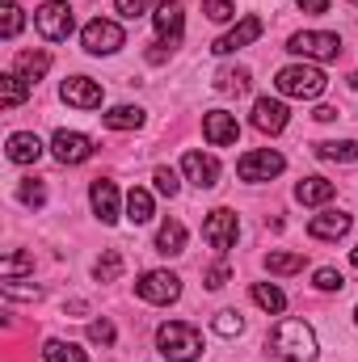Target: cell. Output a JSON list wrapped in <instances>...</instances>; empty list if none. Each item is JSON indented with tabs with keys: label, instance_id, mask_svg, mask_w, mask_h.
Segmentation results:
<instances>
[{
	"label": "cell",
	"instance_id": "obj_40",
	"mask_svg": "<svg viewBox=\"0 0 358 362\" xmlns=\"http://www.w3.org/2000/svg\"><path fill=\"white\" fill-rule=\"evenodd\" d=\"M89 341H93V346H114V325H110L105 316L89 325Z\"/></svg>",
	"mask_w": 358,
	"mask_h": 362
},
{
	"label": "cell",
	"instance_id": "obj_39",
	"mask_svg": "<svg viewBox=\"0 0 358 362\" xmlns=\"http://www.w3.org/2000/svg\"><path fill=\"white\" fill-rule=\"evenodd\" d=\"M152 4H161V0H114V8L127 17V21H135V17H144Z\"/></svg>",
	"mask_w": 358,
	"mask_h": 362
},
{
	"label": "cell",
	"instance_id": "obj_21",
	"mask_svg": "<svg viewBox=\"0 0 358 362\" xmlns=\"http://www.w3.org/2000/svg\"><path fill=\"white\" fill-rule=\"evenodd\" d=\"M333 194H337V185L325 181V177H304L299 185H295V198H299L304 206H325Z\"/></svg>",
	"mask_w": 358,
	"mask_h": 362
},
{
	"label": "cell",
	"instance_id": "obj_47",
	"mask_svg": "<svg viewBox=\"0 0 358 362\" xmlns=\"http://www.w3.org/2000/svg\"><path fill=\"white\" fill-rule=\"evenodd\" d=\"M354 4H358V0H354Z\"/></svg>",
	"mask_w": 358,
	"mask_h": 362
},
{
	"label": "cell",
	"instance_id": "obj_22",
	"mask_svg": "<svg viewBox=\"0 0 358 362\" xmlns=\"http://www.w3.org/2000/svg\"><path fill=\"white\" fill-rule=\"evenodd\" d=\"M156 253H165V257H178V253H185V223H178V219H165V223L156 228Z\"/></svg>",
	"mask_w": 358,
	"mask_h": 362
},
{
	"label": "cell",
	"instance_id": "obj_1",
	"mask_svg": "<svg viewBox=\"0 0 358 362\" xmlns=\"http://www.w3.org/2000/svg\"><path fill=\"white\" fill-rule=\"evenodd\" d=\"M270 350L282 362H312L316 358V333L304 320H278L270 333Z\"/></svg>",
	"mask_w": 358,
	"mask_h": 362
},
{
	"label": "cell",
	"instance_id": "obj_18",
	"mask_svg": "<svg viewBox=\"0 0 358 362\" xmlns=\"http://www.w3.org/2000/svg\"><path fill=\"white\" fill-rule=\"evenodd\" d=\"M89 202H93V215L101 219V223H118V185L114 181H93V189H89Z\"/></svg>",
	"mask_w": 358,
	"mask_h": 362
},
{
	"label": "cell",
	"instance_id": "obj_8",
	"mask_svg": "<svg viewBox=\"0 0 358 362\" xmlns=\"http://www.w3.org/2000/svg\"><path fill=\"white\" fill-rule=\"evenodd\" d=\"M135 291H139V299H148V303H178L181 295V278L173 270H148L139 274V282H135Z\"/></svg>",
	"mask_w": 358,
	"mask_h": 362
},
{
	"label": "cell",
	"instance_id": "obj_28",
	"mask_svg": "<svg viewBox=\"0 0 358 362\" xmlns=\"http://www.w3.org/2000/svg\"><path fill=\"white\" fill-rule=\"evenodd\" d=\"M127 219H131V223H148V219H152V194H148V189L135 185V189L127 194Z\"/></svg>",
	"mask_w": 358,
	"mask_h": 362
},
{
	"label": "cell",
	"instance_id": "obj_26",
	"mask_svg": "<svg viewBox=\"0 0 358 362\" xmlns=\"http://www.w3.org/2000/svg\"><path fill=\"white\" fill-rule=\"evenodd\" d=\"M253 303H258V308H266L270 316H278V312L287 308V295H282L274 282H253Z\"/></svg>",
	"mask_w": 358,
	"mask_h": 362
},
{
	"label": "cell",
	"instance_id": "obj_35",
	"mask_svg": "<svg viewBox=\"0 0 358 362\" xmlns=\"http://www.w3.org/2000/svg\"><path fill=\"white\" fill-rule=\"evenodd\" d=\"M34 270V257L30 253H8L4 262H0V274L4 278H17V274H30Z\"/></svg>",
	"mask_w": 358,
	"mask_h": 362
},
{
	"label": "cell",
	"instance_id": "obj_19",
	"mask_svg": "<svg viewBox=\"0 0 358 362\" xmlns=\"http://www.w3.org/2000/svg\"><path fill=\"white\" fill-rule=\"evenodd\" d=\"M4 156H8L13 165H34V160L42 156V139H38L34 131H13V135H8V148H4Z\"/></svg>",
	"mask_w": 358,
	"mask_h": 362
},
{
	"label": "cell",
	"instance_id": "obj_13",
	"mask_svg": "<svg viewBox=\"0 0 358 362\" xmlns=\"http://www.w3.org/2000/svg\"><path fill=\"white\" fill-rule=\"evenodd\" d=\"M202 135H207V144H215V148H232V144L241 139V122H236V114H228V110H211V114L202 118Z\"/></svg>",
	"mask_w": 358,
	"mask_h": 362
},
{
	"label": "cell",
	"instance_id": "obj_4",
	"mask_svg": "<svg viewBox=\"0 0 358 362\" xmlns=\"http://www.w3.org/2000/svg\"><path fill=\"white\" fill-rule=\"evenodd\" d=\"M287 51L299 55V59H321L325 64V59H337L342 55V38L329 34V30H304V34H291Z\"/></svg>",
	"mask_w": 358,
	"mask_h": 362
},
{
	"label": "cell",
	"instance_id": "obj_23",
	"mask_svg": "<svg viewBox=\"0 0 358 362\" xmlns=\"http://www.w3.org/2000/svg\"><path fill=\"white\" fill-rule=\"evenodd\" d=\"M101 122H105L110 131H139V127H144V110H139V105H114V110L101 114Z\"/></svg>",
	"mask_w": 358,
	"mask_h": 362
},
{
	"label": "cell",
	"instance_id": "obj_10",
	"mask_svg": "<svg viewBox=\"0 0 358 362\" xmlns=\"http://www.w3.org/2000/svg\"><path fill=\"white\" fill-rule=\"evenodd\" d=\"M51 156L59 165H85L93 156V139L81 135V131H55L51 135Z\"/></svg>",
	"mask_w": 358,
	"mask_h": 362
},
{
	"label": "cell",
	"instance_id": "obj_30",
	"mask_svg": "<svg viewBox=\"0 0 358 362\" xmlns=\"http://www.w3.org/2000/svg\"><path fill=\"white\" fill-rule=\"evenodd\" d=\"M270 274H299L304 270V253H266Z\"/></svg>",
	"mask_w": 358,
	"mask_h": 362
},
{
	"label": "cell",
	"instance_id": "obj_43",
	"mask_svg": "<svg viewBox=\"0 0 358 362\" xmlns=\"http://www.w3.org/2000/svg\"><path fill=\"white\" fill-rule=\"evenodd\" d=\"M304 13H329V0H295Z\"/></svg>",
	"mask_w": 358,
	"mask_h": 362
},
{
	"label": "cell",
	"instance_id": "obj_45",
	"mask_svg": "<svg viewBox=\"0 0 358 362\" xmlns=\"http://www.w3.org/2000/svg\"><path fill=\"white\" fill-rule=\"evenodd\" d=\"M350 262H354V270H358V245H354V249H350Z\"/></svg>",
	"mask_w": 358,
	"mask_h": 362
},
{
	"label": "cell",
	"instance_id": "obj_41",
	"mask_svg": "<svg viewBox=\"0 0 358 362\" xmlns=\"http://www.w3.org/2000/svg\"><path fill=\"white\" fill-rule=\"evenodd\" d=\"M0 291H4L8 299H38V295H42L38 286H17L13 278H4V282H0Z\"/></svg>",
	"mask_w": 358,
	"mask_h": 362
},
{
	"label": "cell",
	"instance_id": "obj_7",
	"mask_svg": "<svg viewBox=\"0 0 358 362\" xmlns=\"http://www.w3.org/2000/svg\"><path fill=\"white\" fill-rule=\"evenodd\" d=\"M81 42H85L89 55H114L118 47H127V34H122L118 21H110V17H93L89 25H85V34H81Z\"/></svg>",
	"mask_w": 358,
	"mask_h": 362
},
{
	"label": "cell",
	"instance_id": "obj_12",
	"mask_svg": "<svg viewBox=\"0 0 358 362\" xmlns=\"http://www.w3.org/2000/svg\"><path fill=\"white\" fill-rule=\"evenodd\" d=\"M262 30H266V25H262V17H241L224 38H215V47H211V51H215V55H232V51H241V47H249V42H258V38H262Z\"/></svg>",
	"mask_w": 358,
	"mask_h": 362
},
{
	"label": "cell",
	"instance_id": "obj_11",
	"mask_svg": "<svg viewBox=\"0 0 358 362\" xmlns=\"http://www.w3.org/2000/svg\"><path fill=\"white\" fill-rule=\"evenodd\" d=\"M59 97H64L68 105H76V110H97V105L105 101V89H101L93 76H68V81L59 85Z\"/></svg>",
	"mask_w": 358,
	"mask_h": 362
},
{
	"label": "cell",
	"instance_id": "obj_15",
	"mask_svg": "<svg viewBox=\"0 0 358 362\" xmlns=\"http://www.w3.org/2000/svg\"><path fill=\"white\" fill-rule=\"evenodd\" d=\"M287 122H291V110H287L278 97H258V101H253V127H258L262 135L287 131Z\"/></svg>",
	"mask_w": 358,
	"mask_h": 362
},
{
	"label": "cell",
	"instance_id": "obj_44",
	"mask_svg": "<svg viewBox=\"0 0 358 362\" xmlns=\"http://www.w3.org/2000/svg\"><path fill=\"white\" fill-rule=\"evenodd\" d=\"M312 118H316V122H333V118H337V110H333V105H316V110H312Z\"/></svg>",
	"mask_w": 358,
	"mask_h": 362
},
{
	"label": "cell",
	"instance_id": "obj_46",
	"mask_svg": "<svg viewBox=\"0 0 358 362\" xmlns=\"http://www.w3.org/2000/svg\"><path fill=\"white\" fill-rule=\"evenodd\" d=\"M354 320H358V308H354Z\"/></svg>",
	"mask_w": 358,
	"mask_h": 362
},
{
	"label": "cell",
	"instance_id": "obj_14",
	"mask_svg": "<svg viewBox=\"0 0 358 362\" xmlns=\"http://www.w3.org/2000/svg\"><path fill=\"white\" fill-rule=\"evenodd\" d=\"M181 173H185L190 185L211 189V185H219V160L207 156V152H185V156H181Z\"/></svg>",
	"mask_w": 358,
	"mask_h": 362
},
{
	"label": "cell",
	"instance_id": "obj_25",
	"mask_svg": "<svg viewBox=\"0 0 358 362\" xmlns=\"http://www.w3.org/2000/svg\"><path fill=\"white\" fill-rule=\"evenodd\" d=\"M25 97H30V81H21L17 72H4L0 76V105L4 110H17Z\"/></svg>",
	"mask_w": 358,
	"mask_h": 362
},
{
	"label": "cell",
	"instance_id": "obj_36",
	"mask_svg": "<svg viewBox=\"0 0 358 362\" xmlns=\"http://www.w3.org/2000/svg\"><path fill=\"white\" fill-rule=\"evenodd\" d=\"M17 198H21L25 206H42V202H47V185H42V181H21V185H17Z\"/></svg>",
	"mask_w": 358,
	"mask_h": 362
},
{
	"label": "cell",
	"instance_id": "obj_17",
	"mask_svg": "<svg viewBox=\"0 0 358 362\" xmlns=\"http://www.w3.org/2000/svg\"><path fill=\"white\" fill-rule=\"evenodd\" d=\"M350 215L346 211H321V215H312L308 219V236L312 240H342L346 232H350Z\"/></svg>",
	"mask_w": 358,
	"mask_h": 362
},
{
	"label": "cell",
	"instance_id": "obj_33",
	"mask_svg": "<svg viewBox=\"0 0 358 362\" xmlns=\"http://www.w3.org/2000/svg\"><path fill=\"white\" fill-rule=\"evenodd\" d=\"M211 329H215L219 337H241V333H245V320H241V312H232V308H228V312H219V316H215V325H211Z\"/></svg>",
	"mask_w": 358,
	"mask_h": 362
},
{
	"label": "cell",
	"instance_id": "obj_20",
	"mask_svg": "<svg viewBox=\"0 0 358 362\" xmlns=\"http://www.w3.org/2000/svg\"><path fill=\"white\" fill-rule=\"evenodd\" d=\"M13 72H17L21 81L38 85V81L51 72V55H47V51H21V55H17V64H13Z\"/></svg>",
	"mask_w": 358,
	"mask_h": 362
},
{
	"label": "cell",
	"instance_id": "obj_5",
	"mask_svg": "<svg viewBox=\"0 0 358 362\" xmlns=\"http://www.w3.org/2000/svg\"><path fill=\"white\" fill-rule=\"evenodd\" d=\"M34 30L47 38V42H64L72 34V4L68 0H47L38 13H34Z\"/></svg>",
	"mask_w": 358,
	"mask_h": 362
},
{
	"label": "cell",
	"instance_id": "obj_31",
	"mask_svg": "<svg viewBox=\"0 0 358 362\" xmlns=\"http://www.w3.org/2000/svg\"><path fill=\"white\" fill-rule=\"evenodd\" d=\"M21 25H25L21 8H17L13 0H4V4H0V34H4V38H17V34H21Z\"/></svg>",
	"mask_w": 358,
	"mask_h": 362
},
{
	"label": "cell",
	"instance_id": "obj_6",
	"mask_svg": "<svg viewBox=\"0 0 358 362\" xmlns=\"http://www.w3.org/2000/svg\"><path fill=\"white\" fill-rule=\"evenodd\" d=\"M236 236H241V219H236V211L219 206V211H211V215L202 219V240H207L215 253H228V249L236 245Z\"/></svg>",
	"mask_w": 358,
	"mask_h": 362
},
{
	"label": "cell",
	"instance_id": "obj_34",
	"mask_svg": "<svg viewBox=\"0 0 358 362\" xmlns=\"http://www.w3.org/2000/svg\"><path fill=\"white\" fill-rule=\"evenodd\" d=\"M152 181H156V194H165V198H178V189H181V177H178V169H169V165H161V169L152 173Z\"/></svg>",
	"mask_w": 358,
	"mask_h": 362
},
{
	"label": "cell",
	"instance_id": "obj_29",
	"mask_svg": "<svg viewBox=\"0 0 358 362\" xmlns=\"http://www.w3.org/2000/svg\"><path fill=\"white\" fill-rule=\"evenodd\" d=\"M249 81H253L249 68H224V72L215 76V89L219 93H236V97H241V93H249Z\"/></svg>",
	"mask_w": 358,
	"mask_h": 362
},
{
	"label": "cell",
	"instance_id": "obj_37",
	"mask_svg": "<svg viewBox=\"0 0 358 362\" xmlns=\"http://www.w3.org/2000/svg\"><path fill=\"white\" fill-rule=\"evenodd\" d=\"M312 282H316V291H342L346 286L342 270H333V266H321V270L312 274Z\"/></svg>",
	"mask_w": 358,
	"mask_h": 362
},
{
	"label": "cell",
	"instance_id": "obj_42",
	"mask_svg": "<svg viewBox=\"0 0 358 362\" xmlns=\"http://www.w3.org/2000/svg\"><path fill=\"white\" fill-rule=\"evenodd\" d=\"M228 278H232V270L219 262V266H211V270H207V286H211V291H219V286H228Z\"/></svg>",
	"mask_w": 358,
	"mask_h": 362
},
{
	"label": "cell",
	"instance_id": "obj_2",
	"mask_svg": "<svg viewBox=\"0 0 358 362\" xmlns=\"http://www.w3.org/2000/svg\"><path fill=\"white\" fill-rule=\"evenodd\" d=\"M156 350L169 362H198L202 358V333L185 320H169L156 329Z\"/></svg>",
	"mask_w": 358,
	"mask_h": 362
},
{
	"label": "cell",
	"instance_id": "obj_38",
	"mask_svg": "<svg viewBox=\"0 0 358 362\" xmlns=\"http://www.w3.org/2000/svg\"><path fill=\"white\" fill-rule=\"evenodd\" d=\"M202 13H207L211 21H219V25H224V21H232V17H236V4H232V0H202Z\"/></svg>",
	"mask_w": 358,
	"mask_h": 362
},
{
	"label": "cell",
	"instance_id": "obj_16",
	"mask_svg": "<svg viewBox=\"0 0 358 362\" xmlns=\"http://www.w3.org/2000/svg\"><path fill=\"white\" fill-rule=\"evenodd\" d=\"M152 21H156V34H161V42H178L181 30H185V8H181L178 0H161L156 8H152Z\"/></svg>",
	"mask_w": 358,
	"mask_h": 362
},
{
	"label": "cell",
	"instance_id": "obj_9",
	"mask_svg": "<svg viewBox=\"0 0 358 362\" xmlns=\"http://www.w3.org/2000/svg\"><path fill=\"white\" fill-rule=\"evenodd\" d=\"M282 169H287V160H282L274 148L245 152V156L236 160V173H241V181H270V177H278Z\"/></svg>",
	"mask_w": 358,
	"mask_h": 362
},
{
	"label": "cell",
	"instance_id": "obj_32",
	"mask_svg": "<svg viewBox=\"0 0 358 362\" xmlns=\"http://www.w3.org/2000/svg\"><path fill=\"white\" fill-rule=\"evenodd\" d=\"M118 274H122V253H114V249H110V253H101V257H97V266H93V278H97V282H114Z\"/></svg>",
	"mask_w": 358,
	"mask_h": 362
},
{
	"label": "cell",
	"instance_id": "obj_24",
	"mask_svg": "<svg viewBox=\"0 0 358 362\" xmlns=\"http://www.w3.org/2000/svg\"><path fill=\"white\" fill-rule=\"evenodd\" d=\"M316 156L337 160V165H358V144L354 139H325V144H316Z\"/></svg>",
	"mask_w": 358,
	"mask_h": 362
},
{
	"label": "cell",
	"instance_id": "obj_3",
	"mask_svg": "<svg viewBox=\"0 0 358 362\" xmlns=\"http://www.w3.org/2000/svg\"><path fill=\"white\" fill-rule=\"evenodd\" d=\"M325 85H329V76H325L316 64H291V68H282V72L274 76V89L282 93V97H304V101L321 97Z\"/></svg>",
	"mask_w": 358,
	"mask_h": 362
},
{
	"label": "cell",
	"instance_id": "obj_27",
	"mask_svg": "<svg viewBox=\"0 0 358 362\" xmlns=\"http://www.w3.org/2000/svg\"><path fill=\"white\" fill-rule=\"evenodd\" d=\"M42 358H47V362H89L81 346H72V341H59V337H51V341L42 346Z\"/></svg>",
	"mask_w": 358,
	"mask_h": 362
}]
</instances>
